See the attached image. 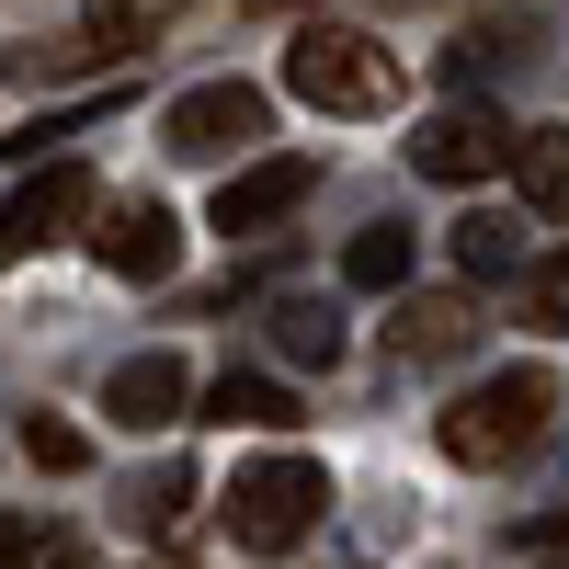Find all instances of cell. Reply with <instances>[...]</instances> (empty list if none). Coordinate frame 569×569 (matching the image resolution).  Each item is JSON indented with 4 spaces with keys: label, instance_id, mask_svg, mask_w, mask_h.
<instances>
[{
    "label": "cell",
    "instance_id": "12",
    "mask_svg": "<svg viewBox=\"0 0 569 569\" xmlns=\"http://www.w3.org/2000/svg\"><path fill=\"white\" fill-rule=\"evenodd\" d=\"M273 353L284 365H342V308H330V297H273Z\"/></svg>",
    "mask_w": 569,
    "mask_h": 569
},
{
    "label": "cell",
    "instance_id": "24",
    "mask_svg": "<svg viewBox=\"0 0 569 569\" xmlns=\"http://www.w3.org/2000/svg\"><path fill=\"white\" fill-rule=\"evenodd\" d=\"M171 569H182V558H171Z\"/></svg>",
    "mask_w": 569,
    "mask_h": 569
},
{
    "label": "cell",
    "instance_id": "1",
    "mask_svg": "<svg viewBox=\"0 0 569 569\" xmlns=\"http://www.w3.org/2000/svg\"><path fill=\"white\" fill-rule=\"evenodd\" d=\"M284 91L308 114H399V58L353 23H297L284 46Z\"/></svg>",
    "mask_w": 569,
    "mask_h": 569
},
{
    "label": "cell",
    "instance_id": "3",
    "mask_svg": "<svg viewBox=\"0 0 569 569\" xmlns=\"http://www.w3.org/2000/svg\"><path fill=\"white\" fill-rule=\"evenodd\" d=\"M330 512V479H319V456H251L240 479H228V536H240L251 558H284L308 525Z\"/></svg>",
    "mask_w": 569,
    "mask_h": 569
},
{
    "label": "cell",
    "instance_id": "17",
    "mask_svg": "<svg viewBox=\"0 0 569 569\" xmlns=\"http://www.w3.org/2000/svg\"><path fill=\"white\" fill-rule=\"evenodd\" d=\"M0 569H91V547L69 525H23V512H0Z\"/></svg>",
    "mask_w": 569,
    "mask_h": 569
},
{
    "label": "cell",
    "instance_id": "9",
    "mask_svg": "<svg viewBox=\"0 0 569 569\" xmlns=\"http://www.w3.org/2000/svg\"><path fill=\"white\" fill-rule=\"evenodd\" d=\"M308 182H319V160H251V171H228L217 182V228H273V217H297L308 206Z\"/></svg>",
    "mask_w": 569,
    "mask_h": 569
},
{
    "label": "cell",
    "instance_id": "16",
    "mask_svg": "<svg viewBox=\"0 0 569 569\" xmlns=\"http://www.w3.org/2000/svg\"><path fill=\"white\" fill-rule=\"evenodd\" d=\"M206 421H251V433H284V421H297V399H284L273 376H217V388H206Z\"/></svg>",
    "mask_w": 569,
    "mask_h": 569
},
{
    "label": "cell",
    "instance_id": "4",
    "mask_svg": "<svg viewBox=\"0 0 569 569\" xmlns=\"http://www.w3.org/2000/svg\"><path fill=\"white\" fill-rule=\"evenodd\" d=\"M91 217H103V182H91L80 160H46L23 194L0 206V273H12V262H34V251H58V240H80Z\"/></svg>",
    "mask_w": 569,
    "mask_h": 569
},
{
    "label": "cell",
    "instance_id": "14",
    "mask_svg": "<svg viewBox=\"0 0 569 569\" xmlns=\"http://www.w3.org/2000/svg\"><path fill=\"white\" fill-rule=\"evenodd\" d=\"M342 284H353V297H399V284H410V228H353Z\"/></svg>",
    "mask_w": 569,
    "mask_h": 569
},
{
    "label": "cell",
    "instance_id": "22",
    "mask_svg": "<svg viewBox=\"0 0 569 569\" xmlns=\"http://www.w3.org/2000/svg\"><path fill=\"white\" fill-rule=\"evenodd\" d=\"M251 12H297V0H251Z\"/></svg>",
    "mask_w": 569,
    "mask_h": 569
},
{
    "label": "cell",
    "instance_id": "6",
    "mask_svg": "<svg viewBox=\"0 0 569 569\" xmlns=\"http://www.w3.org/2000/svg\"><path fill=\"white\" fill-rule=\"evenodd\" d=\"M91 262H103L114 284H160L182 262V217L160 194H114L103 217H91Z\"/></svg>",
    "mask_w": 569,
    "mask_h": 569
},
{
    "label": "cell",
    "instance_id": "18",
    "mask_svg": "<svg viewBox=\"0 0 569 569\" xmlns=\"http://www.w3.org/2000/svg\"><path fill=\"white\" fill-rule=\"evenodd\" d=\"M23 456L46 467V479H80V467H91V433H80V421H46V410H34V421H23Z\"/></svg>",
    "mask_w": 569,
    "mask_h": 569
},
{
    "label": "cell",
    "instance_id": "20",
    "mask_svg": "<svg viewBox=\"0 0 569 569\" xmlns=\"http://www.w3.org/2000/svg\"><path fill=\"white\" fill-rule=\"evenodd\" d=\"M490 69H512L501 34H456V46H445V80H490Z\"/></svg>",
    "mask_w": 569,
    "mask_h": 569
},
{
    "label": "cell",
    "instance_id": "11",
    "mask_svg": "<svg viewBox=\"0 0 569 569\" xmlns=\"http://www.w3.org/2000/svg\"><path fill=\"white\" fill-rule=\"evenodd\" d=\"M512 194H525V217H569V126L512 137Z\"/></svg>",
    "mask_w": 569,
    "mask_h": 569
},
{
    "label": "cell",
    "instance_id": "5",
    "mask_svg": "<svg viewBox=\"0 0 569 569\" xmlns=\"http://www.w3.org/2000/svg\"><path fill=\"white\" fill-rule=\"evenodd\" d=\"M262 126H273V103H262L251 80H206V91H182V103L160 114V149H171V160H217V171H228Z\"/></svg>",
    "mask_w": 569,
    "mask_h": 569
},
{
    "label": "cell",
    "instance_id": "23",
    "mask_svg": "<svg viewBox=\"0 0 569 569\" xmlns=\"http://www.w3.org/2000/svg\"><path fill=\"white\" fill-rule=\"evenodd\" d=\"M547 569H569V558H547Z\"/></svg>",
    "mask_w": 569,
    "mask_h": 569
},
{
    "label": "cell",
    "instance_id": "10",
    "mask_svg": "<svg viewBox=\"0 0 569 569\" xmlns=\"http://www.w3.org/2000/svg\"><path fill=\"white\" fill-rule=\"evenodd\" d=\"M467 342H479V297H399V319H388L399 365H456Z\"/></svg>",
    "mask_w": 569,
    "mask_h": 569
},
{
    "label": "cell",
    "instance_id": "13",
    "mask_svg": "<svg viewBox=\"0 0 569 569\" xmlns=\"http://www.w3.org/2000/svg\"><path fill=\"white\" fill-rule=\"evenodd\" d=\"M194 467H149V479H137L126 490V536H182V525H194Z\"/></svg>",
    "mask_w": 569,
    "mask_h": 569
},
{
    "label": "cell",
    "instance_id": "8",
    "mask_svg": "<svg viewBox=\"0 0 569 569\" xmlns=\"http://www.w3.org/2000/svg\"><path fill=\"white\" fill-rule=\"evenodd\" d=\"M182 399H194L182 353H126V365L103 376V421H114V433H171Z\"/></svg>",
    "mask_w": 569,
    "mask_h": 569
},
{
    "label": "cell",
    "instance_id": "21",
    "mask_svg": "<svg viewBox=\"0 0 569 569\" xmlns=\"http://www.w3.org/2000/svg\"><path fill=\"white\" fill-rule=\"evenodd\" d=\"M525 536H536V547H558V558H569V512H536V525H525Z\"/></svg>",
    "mask_w": 569,
    "mask_h": 569
},
{
    "label": "cell",
    "instance_id": "7",
    "mask_svg": "<svg viewBox=\"0 0 569 569\" xmlns=\"http://www.w3.org/2000/svg\"><path fill=\"white\" fill-rule=\"evenodd\" d=\"M410 171H421V182H490V171H512V137H501V114H479V103H445V114L410 126Z\"/></svg>",
    "mask_w": 569,
    "mask_h": 569
},
{
    "label": "cell",
    "instance_id": "15",
    "mask_svg": "<svg viewBox=\"0 0 569 569\" xmlns=\"http://www.w3.org/2000/svg\"><path fill=\"white\" fill-rule=\"evenodd\" d=\"M456 273H467V284L525 273V228H501V217H456Z\"/></svg>",
    "mask_w": 569,
    "mask_h": 569
},
{
    "label": "cell",
    "instance_id": "2",
    "mask_svg": "<svg viewBox=\"0 0 569 569\" xmlns=\"http://www.w3.org/2000/svg\"><path fill=\"white\" fill-rule=\"evenodd\" d=\"M547 410H558V376H547V365H501L490 388H467V399L445 410V456H456V467H501V456H525V445L547 433Z\"/></svg>",
    "mask_w": 569,
    "mask_h": 569
},
{
    "label": "cell",
    "instance_id": "19",
    "mask_svg": "<svg viewBox=\"0 0 569 569\" xmlns=\"http://www.w3.org/2000/svg\"><path fill=\"white\" fill-rule=\"evenodd\" d=\"M525 319H536V330H569V240L525 273Z\"/></svg>",
    "mask_w": 569,
    "mask_h": 569
}]
</instances>
